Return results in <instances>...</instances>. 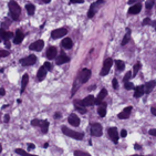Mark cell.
<instances>
[{"mask_svg":"<svg viewBox=\"0 0 156 156\" xmlns=\"http://www.w3.org/2000/svg\"><path fill=\"white\" fill-rule=\"evenodd\" d=\"M115 67H116V71H123L125 69V63L122 60H116Z\"/></svg>","mask_w":156,"mask_h":156,"instance_id":"29","label":"cell"},{"mask_svg":"<svg viewBox=\"0 0 156 156\" xmlns=\"http://www.w3.org/2000/svg\"><path fill=\"white\" fill-rule=\"evenodd\" d=\"M37 62V56H33V54H30V56H25V58H22L20 59V64L23 65V67H30V65H33Z\"/></svg>","mask_w":156,"mask_h":156,"instance_id":"6","label":"cell"},{"mask_svg":"<svg viewBox=\"0 0 156 156\" xmlns=\"http://www.w3.org/2000/svg\"><path fill=\"white\" fill-rule=\"evenodd\" d=\"M154 5H155V1H151V0H147V2H146L145 7H146L147 9H152V8L154 7Z\"/></svg>","mask_w":156,"mask_h":156,"instance_id":"36","label":"cell"},{"mask_svg":"<svg viewBox=\"0 0 156 156\" xmlns=\"http://www.w3.org/2000/svg\"><path fill=\"white\" fill-rule=\"evenodd\" d=\"M155 85H156L155 80H153V81H150V82H147V83H145V84L143 85L144 93H146V94L151 93V92L153 91V89L155 87Z\"/></svg>","mask_w":156,"mask_h":156,"instance_id":"19","label":"cell"},{"mask_svg":"<svg viewBox=\"0 0 156 156\" xmlns=\"http://www.w3.org/2000/svg\"><path fill=\"white\" fill-rule=\"evenodd\" d=\"M10 56V52L6 50H0V58H6V56Z\"/></svg>","mask_w":156,"mask_h":156,"instance_id":"37","label":"cell"},{"mask_svg":"<svg viewBox=\"0 0 156 156\" xmlns=\"http://www.w3.org/2000/svg\"><path fill=\"white\" fill-rule=\"evenodd\" d=\"M130 39H131V30L127 28L126 34H125L124 38H123V40H122V45H125V44H126L127 42H129V41H130Z\"/></svg>","mask_w":156,"mask_h":156,"instance_id":"30","label":"cell"},{"mask_svg":"<svg viewBox=\"0 0 156 156\" xmlns=\"http://www.w3.org/2000/svg\"><path fill=\"white\" fill-rule=\"evenodd\" d=\"M13 37V34H12V32H10V31H6L3 28H1L0 29V39L2 38V40L3 41H7V40H10L11 38Z\"/></svg>","mask_w":156,"mask_h":156,"instance_id":"20","label":"cell"},{"mask_svg":"<svg viewBox=\"0 0 156 156\" xmlns=\"http://www.w3.org/2000/svg\"><path fill=\"white\" fill-rule=\"evenodd\" d=\"M131 112H132V106H127V107H125L122 112L118 114V118H119L120 120L129 119L130 115H131Z\"/></svg>","mask_w":156,"mask_h":156,"instance_id":"16","label":"cell"},{"mask_svg":"<svg viewBox=\"0 0 156 156\" xmlns=\"http://www.w3.org/2000/svg\"><path fill=\"white\" fill-rule=\"evenodd\" d=\"M5 44H6L7 49H10L11 47H10V43H9V40H7V41H5Z\"/></svg>","mask_w":156,"mask_h":156,"instance_id":"50","label":"cell"},{"mask_svg":"<svg viewBox=\"0 0 156 156\" xmlns=\"http://www.w3.org/2000/svg\"><path fill=\"white\" fill-rule=\"evenodd\" d=\"M74 155L75 156H90V154L87 153V152H82V151H75Z\"/></svg>","mask_w":156,"mask_h":156,"instance_id":"33","label":"cell"},{"mask_svg":"<svg viewBox=\"0 0 156 156\" xmlns=\"http://www.w3.org/2000/svg\"><path fill=\"white\" fill-rule=\"evenodd\" d=\"M90 132H91V135L95 136V137H99L102 135L103 133V126L100 123H93V124L90 125Z\"/></svg>","mask_w":156,"mask_h":156,"instance_id":"5","label":"cell"},{"mask_svg":"<svg viewBox=\"0 0 156 156\" xmlns=\"http://www.w3.org/2000/svg\"><path fill=\"white\" fill-rule=\"evenodd\" d=\"M135 2H138V0H129V5H135Z\"/></svg>","mask_w":156,"mask_h":156,"instance_id":"46","label":"cell"},{"mask_svg":"<svg viewBox=\"0 0 156 156\" xmlns=\"http://www.w3.org/2000/svg\"><path fill=\"white\" fill-rule=\"evenodd\" d=\"M40 1H41L42 3H49L51 0H40Z\"/></svg>","mask_w":156,"mask_h":156,"instance_id":"52","label":"cell"},{"mask_svg":"<svg viewBox=\"0 0 156 156\" xmlns=\"http://www.w3.org/2000/svg\"><path fill=\"white\" fill-rule=\"evenodd\" d=\"M48 146H49V143H44V145H43V147H44V148H47Z\"/></svg>","mask_w":156,"mask_h":156,"instance_id":"53","label":"cell"},{"mask_svg":"<svg viewBox=\"0 0 156 156\" xmlns=\"http://www.w3.org/2000/svg\"><path fill=\"white\" fill-rule=\"evenodd\" d=\"M43 67L47 70H48V71H51V70L53 69V67H52V64H51L50 62H44L43 63Z\"/></svg>","mask_w":156,"mask_h":156,"instance_id":"39","label":"cell"},{"mask_svg":"<svg viewBox=\"0 0 156 156\" xmlns=\"http://www.w3.org/2000/svg\"><path fill=\"white\" fill-rule=\"evenodd\" d=\"M148 133H150V135H152V136H156V129H151Z\"/></svg>","mask_w":156,"mask_h":156,"instance_id":"41","label":"cell"},{"mask_svg":"<svg viewBox=\"0 0 156 156\" xmlns=\"http://www.w3.org/2000/svg\"><path fill=\"white\" fill-rule=\"evenodd\" d=\"M43 47H44L43 40H38V41H34L33 43H31L29 45V49L32 51H41L43 49Z\"/></svg>","mask_w":156,"mask_h":156,"instance_id":"12","label":"cell"},{"mask_svg":"<svg viewBox=\"0 0 156 156\" xmlns=\"http://www.w3.org/2000/svg\"><path fill=\"white\" fill-rule=\"evenodd\" d=\"M16 153H17L18 155H22V156H28V155H29V154H28L25 151L20 150V148H17V150H16Z\"/></svg>","mask_w":156,"mask_h":156,"instance_id":"35","label":"cell"},{"mask_svg":"<svg viewBox=\"0 0 156 156\" xmlns=\"http://www.w3.org/2000/svg\"><path fill=\"white\" fill-rule=\"evenodd\" d=\"M124 87L126 90H133V89H134V84L130 81H126L124 82Z\"/></svg>","mask_w":156,"mask_h":156,"instance_id":"32","label":"cell"},{"mask_svg":"<svg viewBox=\"0 0 156 156\" xmlns=\"http://www.w3.org/2000/svg\"><path fill=\"white\" fill-rule=\"evenodd\" d=\"M142 68V64L141 62H137L134 67H133V72H132V76H136V74L138 73V71Z\"/></svg>","mask_w":156,"mask_h":156,"instance_id":"31","label":"cell"},{"mask_svg":"<svg viewBox=\"0 0 156 156\" xmlns=\"http://www.w3.org/2000/svg\"><path fill=\"white\" fill-rule=\"evenodd\" d=\"M31 125L32 126H34V127H40L41 132H42L43 134H47L48 131H49V125H50V123H49L47 120L34 119L31 121Z\"/></svg>","mask_w":156,"mask_h":156,"instance_id":"3","label":"cell"},{"mask_svg":"<svg viewBox=\"0 0 156 156\" xmlns=\"http://www.w3.org/2000/svg\"><path fill=\"white\" fill-rule=\"evenodd\" d=\"M134 148H135V150H141V148H142V146H141V145H138V144H135V145H134Z\"/></svg>","mask_w":156,"mask_h":156,"instance_id":"51","label":"cell"},{"mask_svg":"<svg viewBox=\"0 0 156 156\" xmlns=\"http://www.w3.org/2000/svg\"><path fill=\"white\" fill-rule=\"evenodd\" d=\"M91 70L89 69H82L80 72H79V74L76 76V79H75V82H74V85L72 87V92H71V95H73L75 94V92L78 91V89L81 87L82 84H84V83H87L89 81V79L91 78Z\"/></svg>","mask_w":156,"mask_h":156,"instance_id":"1","label":"cell"},{"mask_svg":"<svg viewBox=\"0 0 156 156\" xmlns=\"http://www.w3.org/2000/svg\"><path fill=\"white\" fill-rule=\"evenodd\" d=\"M54 119H61V113L60 112H56V113H54Z\"/></svg>","mask_w":156,"mask_h":156,"instance_id":"44","label":"cell"},{"mask_svg":"<svg viewBox=\"0 0 156 156\" xmlns=\"http://www.w3.org/2000/svg\"><path fill=\"white\" fill-rule=\"evenodd\" d=\"M112 65H113L112 59H111V58L105 59V61H104V63H103V68H102V70H101L100 74L102 75V76H105V75L110 72V70H111V68H112Z\"/></svg>","mask_w":156,"mask_h":156,"instance_id":"9","label":"cell"},{"mask_svg":"<svg viewBox=\"0 0 156 156\" xmlns=\"http://www.w3.org/2000/svg\"><path fill=\"white\" fill-rule=\"evenodd\" d=\"M28 82H29V75L23 74L22 80H21V90H20V93H23L25 91V87L28 85Z\"/></svg>","mask_w":156,"mask_h":156,"instance_id":"25","label":"cell"},{"mask_svg":"<svg viewBox=\"0 0 156 156\" xmlns=\"http://www.w3.org/2000/svg\"><path fill=\"white\" fill-rule=\"evenodd\" d=\"M8 7H9V16H10V18L12 19V20H14V21L19 20L20 12H21L20 6H19L14 0H10L9 3H8Z\"/></svg>","mask_w":156,"mask_h":156,"instance_id":"2","label":"cell"},{"mask_svg":"<svg viewBox=\"0 0 156 156\" xmlns=\"http://www.w3.org/2000/svg\"><path fill=\"white\" fill-rule=\"evenodd\" d=\"M9 120H10L9 114H6V115H5V122H6V123H8V122H9Z\"/></svg>","mask_w":156,"mask_h":156,"instance_id":"48","label":"cell"},{"mask_svg":"<svg viewBox=\"0 0 156 156\" xmlns=\"http://www.w3.org/2000/svg\"><path fill=\"white\" fill-rule=\"evenodd\" d=\"M94 99L95 98H94L93 95H89L84 100H82V103H83L84 106H92L94 104Z\"/></svg>","mask_w":156,"mask_h":156,"instance_id":"26","label":"cell"},{"mask_svg":"<svg viewBox=\"0 0 156 156\" xmlns=\"http://www.w3.org/2000/svg\"><path fill=\"white\" fill-rule=\"evenodd\" d=\"M112 85H113V87H114L115 90H118V89H119V83H118V80H116L115 78L113 79V81H112Z\"/></svg>","mask_w":156,"mask_h":156,"instance_id":"40","label":"cell"},{"mask_svg":"<svg viewBox=\"0 0 156 156\" xmlns=\"http://www.w3.org/2000/svg\"><path fill=\"white\" fill-rule=\"evenodd\" d=\"M107 136L114 144L119 143V132L116 127H110L107 129Z\"/></svg>","mask_w":156,"mask_h":156,"instance_id":"7","label":"cell"},{"mask_svg":"<svg viewBox=\"0 0 156 156\" xmlns=\"http://www.w3.org/2000/svg\"><path fill=\"white\" fill-rule=\"evenodd\" d=\"M73 104H74V107L75 110L78 111V112H80L81 114H85L87 113V106L83 105V103H82V100H75L73 102Z\"/></svg>","mask_w":156,"mask_h":156,"instance_id":"15","label":"cell"},{"mask_svg":"<svg viewBox=\"0 0 156 156\" xmlns=\"http://www.w3.org/2000/svg\"><path fill=\"white\" fill-rule=\"evenodd\" d=\"M1 151H2V146H1V144H0V153H1Z\"/></svg>","mask_w":156,"mask_h":156,"instance_id":"54","label":"cell"},{"mask_svg":"<svg viewBox=\"0 0 156 156\" xmlns=\"http://www.w3.org/2000/svg\"><path fill=\"white\" fill-rule=\"evenodd\" d=\"M23 38H25V33L21 31L20 29H17L16 34L13 37V43L14 44H20L23 41Z\"/></svg>","mask_w":156,"mask_h":156,"instance_id":"14","label":"cell"},{"mask_svg":"<svg viewBox=\"0 0 156 156\" xmlns=\"http://www.w3.org/2000/svg\"><path fill=\"white\" fill-rule=\"evenodd\" d=\"M142 25H152V20L150 18H145L143 20V22H142Z\"/></svg>","mask_w":156,"mask_h":156,"instance_id":"38","label":"cell"},{"mask_svg":"<svg viewBox=\"0 0 156 156\" xmlns=\"http://www.w3.org/2000/svg\"><path fill=\"white\" fill-rule=\"evenodd\" d=\"M141 10H142V5L141 3H135L129 9V13L130 14H137V13H140Z\"/></svg>","mask_w":156,"mask_h":156,"instance_id":"22","label":"cell"},{"mask_svg":"<svg viewBox=\"0 0 156 156\" xmlns=\"http://www.w3.org/2000/svg\"><path fill=\"white\" fill-rule=\"evenodd\" d=\"M135 92H134V98H141L144 94V90H143V85H138V87H134Z\"/></svg>","mask_w":156,"mask_h":156,"instance_id":"27","label":"cell"},{"mask_svg":"<svg viewBox=\"0 0 156 156\" xmlns=\"http://www.w3.org/2000/svg\"><path fill=\"white\" fill-rule=\"evenodd\" d=\"M132 78V72L131 71H127L126 72V74L124 75V78H123V82H126V81H130V79Z\"/></svg>","mask_w":156,"mask_h":156,"instance_id":"34","label":"cell"},{"mask_svg":"<svg viewBox=\"0 0 156 156\" xmlns=\"http://www.w3.org/2000/svg\"><path fill=\"white\" fill-rule=\"evenodd\" d=\"M34 147H36V146H34V144H32V143L28 144V148H29V150H33Z\"/></svg>","mask_w":156,"mask_h":156,"instance_id":"45","label":"cell"},{"mask_svg":"<svg viewBox=\"0 0 156 156\" xmlns=\"http://www.w3.org/2000/svg\"><path fill=\"white\" fill-rule=\"evenodd\" d=\"M103 3H104V0H98L96 2L92 3V5H91V7H90V9H89L87 17H89V18H93L94 14H95V12H96V11H98V9H99V7L102 6Z\"/></svg>","mask_w":156,"mask_h":156,"instance_id":"8","label":"cell"},{"mask_svg":"<svg viewBox=\"0 0 156 156\" xmlns=\"http://www.w3.org/2000/svg\"><path fill=\"white\" fill-rule=\"evenodd\" d=\"M67 33H68L67 28H59V29H56V30L51 32V38L52 39H59V38L64 37Z\"/></svg>","mask_w":156,"mask_h":156,"instance_id":"10","label":"cell"},{"mask_svg":"<svg viewBox=\"0 0 156 156\" xmlns=\"http://www.w3.org/2000/svg\"><path fill=\"white\" fill-rule=\"evenodd\" d=\"M56 54H58V50H56V48L54 45H51L48 48V50L45 52V56L49 59V60H53V59H56Z\"/></svg>","mask_w":156,"mask_h":156,"instance_id":"13","label":"cell"},{"mask_svg":"<svg viewBox=\"0 0 156 156\" xmlns=\"http://www.w3.org/2000/svg\"><path fill=\"white\" fill-rule=\"evenodd\" d=\"M151 1H155V0H151Z\"/></svg>","mask_w":156,"mask_h":156,"instance_id":"55","label":"cell"},{"mask_svg":"<svg viewBox=\"0 0 156 156\" xmlns=\"http://www.w3.org/2000/svg\"><path fill=\"white\" fill-rule=\"evenodd\" d=\"M68 122L73 126H79L80 125V118H78V115L75 114H70L68 118Z\"/></svg>","mask_w":156,"mask_h":156,"instance_id":"21","label":"cell"},{"mask_svg":"<svg viewBox=\"0 0 156 156\" xmlns=\"http://www.w3.org/2000/svg\"><path fill=\"white\" fill-rule=\"evenodd\" d=\"M98 113L100 115V118H104L106 115V103H102L101 102L98 107Z\"/></svg>","mask_w":156,"mask_h":156,"instance_id":"24","label":"cell"},{"mask_svg":"<svg viewBox=\"0 0 156 156\" xmlns=\"http://www.w3.org/2000/svg\"><path fill=\"white\" fill-rule=\"evenodd\" d=\"M61 130H62L64 135H67V136H69V137L74 138V140H78V141H81V140H83V137H84V134H83V133L72 131L71 129L67 127V126H63Z\"/></svg>","mask_w":156,"mask_h":156,"instance_id":"4","label":"cell"},{"mask_svg":"<svg viewBox=\"0 0 156 156\" xmlns=\"http://www.w3.org/2000/svg\"><path fill=\"white\" fill-rule=\"evenodd\" d=\"M151 112L153 115H156V110H155V106H152V109H151Z\"/></svg>","mask_w":156,"mask_h":156,"instance_id":"47","label":"cell"},{"mask_svg":"<svg viewBox=\"0 0 156 156\" xmlns=\"http://www.w3.org/2000/svg\"><path fill=\"white\" fill-rule=\"evenodd\" d=\"M83 0H70V3H83Z\"/></svg>","mask_w":156,"mask_h":156,"instance_id":"42","label":"cell"},{"mask_svg":"<svg viewBox=\"0 0 156 156\" xmlns=\"http://www.w3.org/2000/svg\"><path fill=\"white\" fill-rule=\"evenodd\" d=\"M106 95H107V91H106V89H102V90L100 91V93H99V95H98V98H96V99H94V104L99 105L101 102L106 98Z\"/></svg>","mask_w":156,"mask_h":156,"instance_id":"18","label":"cell"},{"mask_svg":"<svg viewBox=\"0 0 156 156\" xmlns=\"http://www.w3.org/2000/svg\"><path fill=\"white\" fill-rule=\"evenodd\" d=\"M5 94H6V91H5V89H3V87H1V89H0V95H2V96H3Z\"/></svg>","mask_w":156,"mask_h":156,"instance_id":"49","label":"cell"},{"mask_svg":"<svg viewBox=\"0 0 156 156\" xmlns=\"http://www.w3.org/2000/svg\"><path fill=\"white\" fill-rule=\"evenodd\" d=\"M72 45H73V42H72L71 38H64L61 41V47L63 49H71Z\"/></svg>","mask_w":156,"mask_h":156,"instance_id":"23","label":"cell"},{"mask_svg":"<svg viewBox=\"0 0 156 156\" xmlns=\"http://www.w3.org/2000/svg\"><path fill=\"white\" fill-rule=\"evenodd\" d=\"M47 73H48V70L44 68L43 65L42 67H40L39 68V70H38V73H37V79L39 82L43 81L44 78L47 76Z\"/></svg>","mask_w":156,"mask_h":156,"instance_id":"17","label":"cell"},{"mask_svg":"<svg viewBox=\"0 0 156 156\" xmlns=\"http://www.w3.org/2000/svg\"><path fill=\"white\" fill-rule=\"evenodd\" d=\"M70 61V58L63 51H61L60 52V54L59 56H56V63L58 64V65H61V64H64V63L69 62Z\"/></svg>","mask_w":156,"mask_h":156,"instance_id":"11","label":"cell"},{"mask_svg":"<svg viewBox=\"0 0 156 156\" xmlns=\"http://www.w3.org/2000/svg\"><path fill=\"white\" fill-rule=\"evenodd\" d=\"M126 135H127L126 130H122V131H121V136H122V137H126Z\"/></svg>","mask_w":156,"mask_h":156,"instance_id":"43","label":"cell"},{"mask_svg":"<svg viewBox=\"0 0 156 156\" xmlns=\"http://www.w3.org/2000/svg\"><path fill=\"white\" fill-rule=\"evenodd\" d=\"M25 9H27V12H28L29 16H33V14H34L36 7L33 6L32 3H28V5H25Z\"/></svg>","mask_w":156,"mask_h":156,"instance_id":"28","label":"cell"}]
</instances>
